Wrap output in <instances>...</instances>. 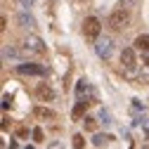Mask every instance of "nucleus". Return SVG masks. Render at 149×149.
Listing matches in <instances>:
<instances>
[{"mask_svg":"<svg viewBox=\"0 0 149 149\" xmlns=\"http://www.w3.org/2000/svg\"><path fill=\"white\" fill-rule=\"evenodd\" d=\"M33 116H38V118H54L57 114H54L52 109H45V107H36V109H33Z\"/></svg>","mask_w":149,"mask_h":149,"instance_id":"9b49d317","label":"nucleus"},{"mask_svg":"<svg viewBox=\"0 0 149 149\" xmlns=\"http://www.w3.org/2000/svg\"><path fill=\"white\" fill-rule=\"evenodd\" d=\"M17 73H19V76H45L47 69H45V66H40V64L24 62V64H17Z\"/></svg>","mask_w":149,"mask_h":149,"instance_id":"20e7f679","label":"nucleus"},{"mask_svg":"<svg viewBox=\"0 0 149 149\" xmlns=\"http://www.w3.org/2000/svg\"><path fill=\"white\" fill-rule=\"evenodd\" d=\"M100 121H102L104 125H109V123H111V116L107 114V111H102V114H100Z\"/></svg>","mask_w":149,"mask_h":149,"instance_id":"a211bd4d","label":"nucleus"},{"mask_svg":"<svg viewBox=\"0 0 149 149\" xmlns=\"http://www.w3.org/2000/svg\"><path fill=\"white\" fill-rule=\"evenodd\" d=\"M12 104V95H3V109H7Z\"/></svg>","mask_w":149,"mask_h":149,"instance_id":"6ab92c4d","label":"nucleus"},{"mask_svg":"<svg viewBox=\"0 0 149 149\" xmlns=\"http://www.w3.org/2000/svg\"><path fill=\"white\" fill-rule=\"evenodd\" d=\"M85 144V140H83V135H73V147H76V149H81Z\"/></svg>","mask_w":149,"mask_h":149,"instance_id":"f3484780","label":"nucleus"},{"mask_svg":"<svg viewBox=\"0 0 149 149\" xmlns=\"http://www.w3.org/2000/svg\"><path fill=\"white\" fill-rule=\"evenodd\" d=\"M147 66H149V59H147Z\"/></svg>","mask_w":149,"mask_h":149,"instance_id":"412c9836","label":"nucleus"},{"mask_svg":"<svg viewBox=\"0 0 149 149\" xmlns=\"http://www.w3.org/2000/svg\"><path fill=\"white\" fill-rule=\"evenodd\" d=\"M128 22H130V14H128V10H125V7H118V10H114V12L109 14V26L114 29V31L125 29V26H128Z\"/></svg>","mask_w":149,"mask_h":149,"instance_id":"f257e3e1","label":"nucleus"},{"mask_svg":"<svg viewBox=\"0 0 149 149\" xmlns=\"http://www.w3.org/2000/svg\"><path fill=\"white\" fill-rule=\"evenodd\" d=\"M83 123H85V128H88V130H95V128H97V121L92 118V116H85V118H83Z\"/></svg>","mask_w":149,"mask_h":149,"instance_id":"4468645a","label":"nucleus"},{"mask_svg":"<svg viewBox=\"0 0 149 149\" xmlns=\"http://www.w3.org/2000/svg\"><path fill=\"white\" fill-rule=\"evenodd\" d=\"M121 64H123V69H128V71H135L137 59H135V50H133V47H123V52H121Z\"/></svg>","mask_w":149,"mask_h":149,"instance_id":"423d86ee","label":"nucleus"},{"mask_svg":"<svg viewBox=\"0 0 149 149\" xmlns=\"http://www.w3.org/2000/svg\"><path fill=\"white\" fill-rule=\"evenodd\" d=\"M24 52L26 54H45V43L38 36H26L24 38Z\"/></svg>","mask_w":149,"mask_h":149,"instance_id":"f03ea898","label":"nucleus"},{"mask_svg":"<svg viewBox=\"0 0 149 149\" xmlns=\"http://www.w3.org/2000/svg\"><path fill=\"white\" fill-rule=\"evenodd\" d=\"M111 135H95V140H92V144L95 147H102V144H109Z\"/></svg>","mask_w":149,"mask_h":149,"instance_id":"ddd939ff","label":"nucleus"},{"mask_svg":"<svg viewBox=\"0 0 149 149\" xmlns=\"http://www.w3.org/2000/svg\"><path fill=\"white\" fill-rule=\"evenodd\" d=\"M22 57V52L17 50L14 45H5L3 47V62H7V59H19Z\"/></svg>","mask_w":149,"mask_h":149,"instance_id":"1a4fd4ad","label":"nucleus"},{"mask_svg":"<svg viewBox=\"0 0 149 149\" xmlns=\"http://www.w3.org/2000/svg\"><path fill=\"white\" fill-rule=\"evenodd\" d=\"M43 137H45V135H43V130H40V128H33V140L40 144V142H43Z\"/></svg>","mask_w":149,"mask_h":149,"instance_id":"2eb2a0df","label":"nucleus"},{"mask_svg":"<svg viewBox=\"0 0 149 149\" xmlns=\"http://www.w3.org/2000/svg\"><path fill=\"white\" fill-rule=\"evenodd\" d=\"M135 47H137V50H144V52H149V33H142V36H137V38H135Z\"/></svg>","mask_w":149,"mask_h":149,"instance_id":"f8f14e48","label":"nucleus"},{"mask_svg":"<svg viewBox=\"0 0 149 149\" xmlns=\"http://www.w3.org/2000/svg\"><path fill=\"white\" fill-rule=\"evenodd\" d=\"M17 22H19V26H22V29H36V19H33L29 12H19Z\"/></svg>","mask_w":149,"mask_h":149,"instance_id":"6e6552de","label":"nucleus"},{"mask_svg":"<svg viewBox=\"0 0 149 149\" xmlns=\"http://www.w3.org/2000/svg\"><path fill=\"white\" fill-rule=\"evenodd\" d=\"M88 104H90V102L81 97V100L76 102V107H73V111H71V116L76 118V121H78V118H83V116H85V111H88Z\"/></svg>","mask_w":149,"mask_h":149,"instance_id":"0eeeda50","label":"nucleus"},{"mask_svg":"<svg viewBox=\"0 0 149 149\" xmlns=\"http://www.w3.org/2000/svg\"><path fill=\"white\" fill-rule=\"evenodd\" d=\"M17 3H19V5L26 10V7H31V3H33V0H17Z\"/></svg>","mask_w":149,"mask_h":149,"instance_id":"aec40b11","label":"nucleus"},{"mask_svg":"<svg viewBox=\"0 0 149 149\" xmlns=\"http://www.w3.org/2000/svg\"><path fill=\"white\" fill-rule=\"evenodd\" d=\"M100 31H102V22L97 19V17H88V19L83 22V33H85V38L97 40V38H100Z\"/></svg>","mask_w":149,"mask_h":149,"instance_id":"7ed1b4c3","label":"nucleus"},{"mask_svg":"<svg viewBox=\"0 0 149 149\" xmlns=\"http://www.w3.org/2000/svg\"><path fill=\"white\" fill-rule=\"evenodd\" d=\"M95 50H97V54H100L102 59H109L111 52H114V40H111V38H97Z\"/></svg>","mask_w":149,"mask_h":149,"instance_id":"39448f33","label":"nucleus"},{"mask_svg":"<svg viewBox=\"0 0 149 149\" xmlns=\"http://www.w3.org/2000/svg\"><path fill=\"white\" fill-rule=\"evenodd\" d=\"M38 97L43 102H50V100H54V90L50 85H38Z\"/></svg>","mask_w":149,"mask_h":149,"instance_id":"9d476101","label":"nucleus"},{"mask_svg":"<svg viewBox=\"0 0 149 149\" xmlns=\"http://www.w3.org/2000/svg\"><path fill=\"white\" fill-rule=\"evenodd\" d=\"M88 90V83L85 81H78V85H76V92H78V97H83V92Z\"/></svg>","mask_w":149,"mask_h":149,"instance_id":"dca6fc26","label":"nucleus"}]
</instances>
